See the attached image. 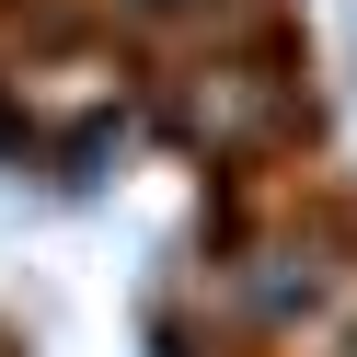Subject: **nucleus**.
<instances>
[{
    "label": "nucleus",
    "instance_id": "2",
    "mask_svg": "<svg viewBox=\"0 0 357 357\" xmlns=\"http://www.w3.org/2000/svg\"><path fill=\"white\" fill-rule=\"evenodd\" d=\"M173 12H208V35H254L265 0H173Z\"/></svg>",
    "mask_w": 357,
    "mask_h": 357
},
{
    "label": "nucleus",
    "instance_id": "1",
    "mask_svg": "<svg viewBox=\"0 0 357 357\" xmlns=\"http://www.w3.org/2000/svg\"><path fill=\"white\" fill-rule=\"evenodd\" d=\"M300 127V81L254 47H208L185 70V139H208L219 162H265V150Z\"/></svg>",
    "mask_w": 357,
    "mask_h": 357
}]
</instances>
